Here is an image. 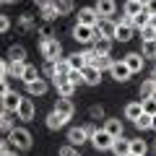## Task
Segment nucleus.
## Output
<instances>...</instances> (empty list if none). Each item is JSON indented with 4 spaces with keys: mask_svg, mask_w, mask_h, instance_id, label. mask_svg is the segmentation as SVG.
Masks as SVG:
<instances>
[{
    "mask_svg": "<svg viewBox=\"0 0 156 156\" xmlns=\"http://www.w3.org/2000/svg\"><path fill=\"white\" fill-rule=\"evenodd\" d=\"M8 140H11V148H16V151H29L31 143H34L31 133H29L26 128H13L11 133H8Z\"/></svg>",
    "mask_w": 156,
    "mask_h": 156,
    "instance_id": "obj_1",
    "label": "nucleus"
},
{
    "mask_svg": "<svg viewBox=\"0 0 156 156\" xmlns=\"http://www.w3.org/2000/svg\"><path fill=\"white\" fill-rule=\"evenodd\" d=\"M39 50H42V57H44L47 62H57L60 55H62V44L57 42V39H47V42H42Z\"/></svg>",
    "mask_w": 156,
    "mask_h": 156,
    "instance_id": "obj_2",
    "label": "nucleus"
},
{
    "mask_svg": "<svg viewBox=\"0 0 156 156\" xmlns=\"http://www.w3.org/2000/svg\"><path fill=\"white\" fill-rule=\"evenodd\" d=\"M89 140H91V146H94L96 151H109V148H112V140H115V138H112V135L107 133L104 128H101V130L96 128L94 133H91V138H89Z\"/></svg>",
    "mask_w": 156,
    "mask_h": 156,
    "instance_id": "obj_3",
    "label": "nucleus"
},
{
    "mask_svg": "<svg viewBox=\"0 0 156 156\" xmlns=\"http://www.w3.org/2000/svg\"><path fill=\"white\" fill-rule=\"evenodd\" d=\"M73 39H76V42H81V44H94L96 31H94V26H83V23H76V26H73Z\"/></svg>",
    "mask_w": 156,
    "mask_h": 156,
    "instance_id": "obj_4",
    "label": "nucleus"
},
{
    "mask_svg": "<svg viewBox=\"0 0 156 156\" xmlns=\"http://www.w3.org/2000/svg\"><path fill=\"white\" fill-rule=\"evenodd\" d=\"M109 73H112V78H115L117 83H125L133 73H130V68L125 65V60H115L112 62V68H109Z\"/></svg>",
    "mask_w": 156,
    "mask_h": 156,
    "instance_id": "obj_5",
    "label": "nucleus"
},
{
    "mask_svg": "<svg viewBox=\"0 0 156 156\" xmlns=\"http://www.w3.org/2000/svg\"><path fill=\"white\" fill-rule=\"evenodd\" d=\"M34 112H37V109H34V101L21 96V104H18V109H16V117H18V120H23V122H31V120H34Z\"/></svg>",
    "mask_w": 156,
    "mask_h": 156,
    "instance_id": "obj_6",
    "label": "nucleus"
},
{
    "mask_svg": "<svg viewBox=\"0 0 156 156\" xmlns=\"http://www.w3.org/2000/svg\"><path fill=\"white\" fill-rule=\"evenodd\" d=\"M133 34H135V29L130 26V23H117L112 42H120V44H125V42H130V39H133Z\"/></svg>",
    "mask_w": 156,
    "mask_h": 156,
    "instance_id": "obj_7",
    "label": "nucleus"
},
{
    "mask_svg": "<svg viewBox=\"0 0 156 156\" xmlns=\"http://www.w3.org/2000/svg\"><path fill=\"white\" fill-rule=\"evenodd\" d=\"M99 13H96V8H81V11H78V23H83V26H96V23H99Z\"/></svg>",
    "mask_w": 156,
    "mask_h": 156,
    "instance_id": "obj_8",
    "label": "nucleus"
},
{
    "mask_svg": "<svg viewBox=\"0 0 156 156\" xmlns=\"http://www.w3.org/2000/svg\"><path fill=\"white\" fill-rule=\"evenodd\" d=\"M18 104H21V94H16V91H8V94L0 99V107H3V112H11V115H16Z\"/></svg>",
    "mask_w": 156,
    "mask_h": 156,
    "instance_id": "obj_9",
    "label": "nucleus"
},
{
    "mask_svg": "<svg viewBox=\"0 0 156 156\" xmlns=\"http://www.w3.org/2000/svg\"><path fill=\"white\" fill-rule=\"evenodd\" d=\"M89 140V133H86V128L81 125V128H70L68 130V143L76 146V148H81V146Z\"/></svg>",
    "mask_w": 156,
    "mask_h": 156,
    "instance_id": "obj_10",
    "label": "nucleus"
},
{
    "mask_svg": "<svg viewBox=\"0 0 156 156\" xmlns=\"http://www.w3.org/2000/svg\"><path fill=\"white\" fill-rule=\"evenodd\" d=\"M115 26H117V23L112 21V18H99V23L94 26V31H96V37L112 39V37H115Z\"/></svg>",
    "mask_w": 156,
    "mask_h": 156,
    "instance_id": "obj_11",
    "label": "nucleus"
},
{
    "mask_svg": "<svg viewBox=\"0 0 156 156\" xmlns=\"http://www.w3.org/2000/svg\"><path fill=\"white\" fill-rule=\"evenodd\" d=\"M57 89V96H62V99H73V94H76V86L68 81V78H55L52 81Z\"/></svg>",
    "mask_w": 156,
    "mask_h": 156,
    "instance_id": "obj_12",
    "label": "nucleus"
},
{
    "mask_svg": "<svg viewBox=\"0 0 156 156\" xmlns=\"http://www.w3.org/2000/svg\"><path fill=\"white\" fill-rule=\"evenodd\" d=\"M94 8H96V13H99L101 18H112L117 13V3L115 0H96Z\"/></svg>",
    "mask_w": 156,
    "mask_h": 156,
    "instance_id": "obj_13",
    "label": "nucleus"
},
{
    "mask_svg": "<svg viewBox=\"0 0 156 156\" xmlns=\"http://www.w3.org/2000/svg\"><path fill=\"white\" fill-rule=\"evenodd\" d=\"M81 73H83V83H86V86H99V83H101V70H99V68L86 65Z\"/></svg>",
    "mask_w": 156,
    "mask_h": 156,
    "instance_id": "obj_14",
    "label": "nucleus"
},
{
    "mask_svg": "<svg viewBox=\"0 0 156 156\" xmlns=\"http://www.w3.org/2000/svg\"><path fill=\"white\" fill-rule=\"evenodd\" d=\"M112 154L115 156H130V138H125V135H120V138L112 140Z\"/></svg>",
    "mask_w": 156,
    "mask_h": 156,
    "instance_id": "obj_15",
    "label": "nucleus"
},
{
    "mask_svg": "<svg viewBox=\"0 0 156 156\" xmlns=\"http://www.w3.org/2000/svg\"><path fill=\"white\" fill-rule=\"evenodd\" d=\"M44 122H47V128H50V130H60V128H65V125H68V117H65V115H60L57 109H52L50 115H47Z\"/></svg>",
    "mask_w": 156,
    "mask_h": 156,
    "instance_id": "obj_16",
    "label": "nucleus"
},
{
    "mask_svg": "<svg viewBox=\"0 0 156 156\" xmlns=\"http://www.w3.org/2000/svg\"><path fill=\"white\" fill-rule=\"evenodd\" d=\"M122 60H125V65L130 68V73H140L143 70V55H140V52H128Z\"/></svg>",
    "mask_w": 156,
    "mask_h": 156,
    "instance_id": "obj_17",
    "label": "nucleus"
},
{
    "mask_svg": "<svg viewBox=\"0 0 156 156\" xmlns=\"http://www.w3.org/2000/svg\"><path fill=\"white\" fill-rule=\"evenodd\" d=\"M47 89H50V83H47V78H37V81H31V83H26V91L31 96H44Z\"/></svg>",
    "mask_w": 156,
    "mask_h": 156,
    "instance_id": "obj_18",
    "label": "nucleus"
},
{
    "mask_svg": "<svg viewBox=\"0 0 156 156\" xmlns=\"http://www.w3.org/2000/svg\"><path fill=\"white\" fill-rule=\"evenodd\" d=\"M104 130L112 135V138H120L122 130H125V128H122V120H120V117H109V120L104 122Z\"/></svg>",
    "mask_w": 156,
    "mask_h": 156,
    "instance_id": "obj_19",
    "label": "nucleus"
},
{
    "mask_svg": "<svg viewBox=\"0 0 156 156\" xmlns=\"http://www.w3.org/2000/svg\"><path fill=\"white\" fill-rule=\"evenodd\" d=\"M55 109L60 112V115H65L68 120H73V115H76V107H73V101H70V99H62V96L55 101Z\"/></svg>",
    "mask_w": 156,
    "mask_h": 156,
    "instance_id": "obj_20",
    "label": "nucleus"
},
{
    "mask_svg": "<svg viewBox=\"0 0 156 156\" xmlns=\"http://www.w3.org/2000/svg\"><path fill=\"white\" fill-rule=\"evenodd\" d=\"M91 50H94L96 55H109V52H112V39L96 37V39H94V44H91Z\"/></svg>",
    "mask_w": 156,
    "mask_h": 156,
    "instance_id": "obj_21",
    "label": "nucleus"
},
{
    "mask_svg": "<svg viewBox=\"0 0 156 156\" xmlns=\"http://www.w3.org/2000/svg\"><path fill=\"white\" fill-rule=\"evenodd\" d=\"M130 154L146 156V154H148V143H146L143 138H130Z\"/></svg>",
    "mask_w": 156,
    "mask_h": 156,
    "instance_id": "obj_22",
    "label": "nucleus"
},
{
    "mask_svg": "<svg viewBox=\"0 0 156 156\" xmlns=\"http://www.w3.org/2000/svg\"><path fill=\"white\" fill-rule=\"evenodd\" d=\"M148 21H151V13L146 11V8L140 13H135V16H130V26H133V29H143Z\"/></svg>",
    "mask_w": 156,
    "mask_h": 156,
    "instance_id": "obj_23",
    "label": "nucleus"
},
{
    "mask_svg": "<svg viewBox=\"0 0 156 156\" xmlns=\"http://www.w3.org/2000/svg\"><path fill=\"white\" fill-rule=\"evenodd\" d=\"M140 99H148V96H156V81L154 78H146L143 83H140Z\"/></svg>",
    "mask_w": 156,
    "mask_h": 156,
    "instance_id": "obj_24",
    "label": "nucleus"
},
{
    "mask_svg": "<svg viewBox=\"0 0 156 156\" xmlns=\"http://www.w3.org/2000/svg\"><path fill=\"white\" fill-rule=\"evenodd\" d=\"M65 60H68V65H70V70H83L86 68V60H83L81 52H73V55H68Z\"/></svg>",
    "mask_w": 156,
    "mask_h": 156,
    "instance_id": "obj_25",
    "label": "nucleus"
},
{
    "mask_svg": "<svg viewBox=\"0 0 156 156\" xmlns=\"http://www.w3.org/2000/svg\"><path fill=\"white\" fill-rule=\"evenodd\" d=\"M8 57L23 62V60H26V47H23V44H11V47H8Z\"/></svg>",
    "mask_w": 156,
    "mask_h": 156,
    "instance_id": "obj_26",
    "label": "nucleus"
},
{
    "mask_svg": "<svg viewBox=\"0 0 156 156\" xmlns=\"http://www.w3.org/2000/svg\"><path fill=\"white\" fill-rule=\"evenodd\" d=\"M52 5H55L57 16H68V13H73V0H52Z\"/></svg>",
    "mask_w": 156,
    "mask_h": 156,
    "instance_id": "obj_27",
    "label": "nucleus"
},
{
    "mask_svg": "<svg viewBox=\"0 0 156 156\" xmlns=\"http://www.w3.org/2000/svg\"><path fill=\"white\" fill-rule=\"evenodd\" d=\"M23 68H26V62L8 60V76H13V78H21V76H23Z\"/></svg>",
    "mask_w": 156,
    "mask_h": 156,
    "instance_id": "obj_28",
    "label": "nucleus"
},
{
    "mask_svg": "<svg viewBox=\"0 0 156 156\" xmlns=\"http://www.w3.org/2000/svg\"><path fill=\"white\" fill-rule=\"evenodd\" d=\"M140 112H143V104H140V99H138V101H130V104L125 107V117H128V120H135Z\"/></svg>",
    "mask_w": 156,
    "mask_h": 156,
    "instance_id": "obj_29",
    "label": "nucleus"
},
{
    "mask_svg": "<svg viewBox=\"0 0 156 156\" xmlns=\"http://www.w3.org/2000/svg\"><path fill=\"white\" fill-rule=\"evenodd\" d=\"M68 73H70V65H68V60H57L55 62V78H68ZM55 78H52V81H55Z\"/></svg>",
    "mask_w": 156,
    "mask_h": 156,
    "instance_id": "obj_30",
    "label": "nucleus"
},
{
    "mask_svg": "<svg viewBox=\"0 0 156 156\" xmlns=\"http://www.w3.org/2000/svg\"><path fill=\"white\" fill-rule=\"evenodd\" d=\"M133 125H135L138 130H151V115H146V112H140V115H138V117L133 120Z\"/></svg>",
    "mask_w": 156,
    "mask_h": 156,
    "instance_id": "obj_31",
    "label": "nucleus"
},
{
    "mask_svg": "<svg viewBox=\"0 0 156 156\" xmlns=\"http://www.w3.org/2000/svg\"><path fill=\"white\" fill-rule=\"evenodd\" d=\"M112 62H115V60H112L109 55H96V60H94V68H99V70L104 73V70H109V68H112Z\"/></svg>",
    "mask_w": 156,
    "mask_h": 156,
    "instance_id": "obj_32",
    "label": "nucleus"
},
{
    "mask_svg": "<svg viewBox=\"0 0 156 156\" xmlns=\"http://www.w3.org/2000/svg\"><path fill=\"white\" fill-rule=\"evenodd\" d=\"M37 34L42 37V42H47V39H55V29H52V23H47V21L37 29Z\"/></svg>",
    "mask_w": 156,
    "mask_h": 156,
    "instance_id": "obj_33",
    "label": "nucleus"
},
{
    "mask_svg": "<svg viewBox=\"0 0 156 156\" xmlns=\"http://www.w3.org/2000/svg\"><path fill=\"white\" fill-rule=\"evenodd\" d=\"M122 11H125V16H135V13L143 11V3H138V0H128Z\"/></svg>",
    "mask_w": 156,
    "mask_h": 156,
    "instance_id": "obj_34",
    "label": "nucleus"
},
{
    "mask_svg": "<svg viewBox=\"0 0 156 156\" xmlns=\"http://www.w3.org/2000/svg\"><path fill=\"white\" fill-rule=\"evenodd\" d=\"M37 78H39V70H37L34 65H26V68H23V76H21L23 83H31V81H37Z\"/></svg>",
    "mask_w": 156,
    "mask_h": 156,
    "instance_id": "obj_35",
    "label": "nucleus"
},
{
    "mask_svg": "<svg viewBox=\"0 0 156 156\" xmlns=\"http://www.w3.org/2000/svg\"><path fill=\"white\" fill-rule=\"evenodd\" d=\"M39 13H42V18H44L47 23H52V21L57 18V11H55V5H52V3H50V5H44V8H39Z\"/></svg>",
    "mask_w": 156,
    "mask_h": 156,
    "instance_id": "obj_36",
    "label": "nucleus"
},
{
    "mask_svg": "<svg viewBox=\"0 0 156 156\" xmlns=\"http://www.w3.org/2000/svg\"><path fill=\"white\" fill-rule=\"evenodd\" d=\"M138 31H140V39H143V42H148V39H156V26H154V23H146V26L143 29H138Z\"/></svg>",
    "mask_w": 156,
    "mask_h": 156,
    "instance_id": "obj_37",
    "label": "nucleus"
},
{
    "mask_svg": "<svg viewBox=\"0 0 156 156\" xmlns=\"http://www.w3.org/2000/svg\"><path fill=\"white\" fill-rule=\"evenodd\" d=\"M140 55H143V57H156V39L143 42V50H140Z\"/></svg>",
    "mask_w": 156,
    "mask_h": 156,
    "instance_id": "obj_38",
    "label": "nucleus"
},
{
    "mask_svg": "<svg viewBox=\"0 0 156 156\" xmlns=\"http://www.w3.org/2000/svg\"><path fill=\"white\" fill-rule=\"evenodd\" d=\"M140 104H143V112H146V115H151V117L156 115V96H148V99H140Z\"/></svg>",
    "mask_w": 156,
    "mask_h": 156,
    "instance_id": "obj_39",
    "label": "nucleus"
},
{
    "mask_svg": "<svg viewBox=\"0 0 156 156\" xmlns=\"http://www.w3.org/2000/svg\"><path fill=\"white\" fill-rule=\"evenodd\" d=\"M13 128H16V125H13V120H11L8 115H3V117H0V133H11Z\"/></svg>",
    "mask_w": 156,
    "mask_h": 156,
    "instance_id": "obj_40",
    "label": "nucleus"
},
{
    "mask_svg": "<svg viewBox=\"0 0 156 156\" xmlns=\"http://www.w3.org/2000/svg\"><path fill=\"white\" fill-rule=\"evenodd\" d=\"M68 81H70V83L78 89V86L83 83V73H81V70H70V73H68Z\"/></svg>",
    "mask_w": 156,
    "mask_h": 156,
    "instance_id": "obj_41",
    "label": "nucleus"
},
{
    "mask_svg": "<svg viewBox=\"0 0 156 156\" xmlns=\"http://www.w3.org/2000/svg\"><path fill=\"white\" fill-rule=\"evenodd\" d=\"M60 156H81V151H78L76 146L68 143V146H62V148H60Z\"/></svg>",
    "mask_w": 156,
    "mask_h": 156,
    "instance_id": "obj_42",
    "label": "nucleus"
},
{
    "mask_svg": "<svg viewBox=\"0 0 156 156\" xmlns=\"http://www.w3.org/2000/svg\"><path fill=\"white\" fill-rule=\"evenodd\" d=\"M89 115L94 117V120H99V117H104V107H101V104H94V107L89 109Z\"/></svg>",
    "mask_w": 156,
    "mask_h": 156,
    "instance_id": "obj_43",
    "label": "nucleus"
},
{
    "mask_svg": "<svg viewBox=\"0 0 156 156\" xmlns=\"http://www.w3.org/2000/svg\"><path fill=\"white\" fill-rule=\"evenodd\" d=\"M8 29H11V18H8L5 13H0V34H5Z\"/></svg>",
    "mask_w": 156,
    "mask_h": 156,
    "instance_id": "obj_44",
    "label": "nucleus"
},
{
    "mask_svg": "<svg viewBox=\"0 0 156 156\" xmlns=\"http://www.w3.org/2000/svg\"><path fill=\"white\" fill-rule=\"evenodd\" d=\"M81 55H83L86 65H94V60H96V52H94V50H83V52H81Z\"/></svg>",
    "mask_w": 156,
    "mask_h": 156,
    "instance_id": "obj_45",
    "label": "nucleus"
},
{
    "mask_svg": "<svg viewBox=\"0 0 156 156\" xmlns=\"http://www.w3.org/2000/svg\"><path fill=\"white\" fill-rule=\"evenodd\" d=\"M42 73H44V78H50V81H52V78H55V62H47Z\"/></svg>",
    "mask_w": 156,
    "mask_h": 156,
    "instance_id": "obj_46",
    "label": "nucleus"
},
{
    "mask_svg": "<svg viewBox=\"0 0 156 156\" xmlns=\"http://www.w3.org/2000/svg\"><path fill=\"white\" fill-rule=\"evenodd\" d=\"M21 29H34V21H31L29 13H23V16H21Z\"/></svg>",
    "mask_w": 156,
    "mask_h": 156,
    "instance_id": "obj_47",
    "label": "nucleus"
},
{
    "mask_svg": "<svg viewBox=\"0 0 156 156\" xmlns=\"http://www.w3.org/2000/svg\"><path fill=\"white\" fill-rule=\"evenodd\" d=\"M11 91V86H8V78H0V99Z\"/></svg>",
    "mask_w": 156,
    "mask_h": 156,
    "instance_id": "obj_48",
    "label": "nucleus"
},
{
    "mask_svg": "<svg viewBox=\"0 0 156 156\" xmlns=\"http://www.w3.org/2000/svg\"><path fill=\"white\" fill-rule=\"evenodd\" d=\"M143 8L151 13V16H156V0H146V3H143Z\"/></svg>",
    "mask_w": 156,
    "mask_h": 156,
    "instance_id": "obj_49",
    "label": "nucleus"
},
{
    "mask_svg": "<svg viewBox=\"0 0 156 156\" xmlns=\"http://www.w3.org/2000/svg\"><path fill=\"white\" fill-rule=\"evenodd\" d=\"M5 151H11V140H8V138H0V156L5 154Z\"/></svg>",
    "mask_w": 156,
    "mask_h": 156,
    "instance_id": "obj_50",
    "label": "nucleus"
},
{
    "mask_svg": "<svg viewBox=\"0 0 156 156\" xmlns=\"http://www.w3.org/2000/svg\"><path fill=\"white\" fill-rule=\"evenodd\" d=\"M0 78H8V62L0 60Z\"/></svg>",
    "mask_w": 156,
    "mask_h": 156,
    "instance_id": "obj_51",
    "label": "nucleus"
},
{
    "mask_svg": "<svg viewBox=\"0 0 156 156\" xmlns=\"http://www.w3.org/2000/svg\"><path fill=\"white\" fill-rule=\"evenodd\" d=\"M34 3H37V8H44V5H50L52 0H34Z\"/></svg>",
    "mask_w": 156,
    "mask_h": 156,
    "instance_id": "obj_52",
    "label": "nucleus"
},
{
    "mask_svg": "<svg viewBox=\"0 0 156 156\" xmlns=\"http://www.w3.org/2000/svg\"><path fill=\"white\" fill-rule=\"evenodd\" d=\"M3 156H18V154H16V148H11V151H5Z\"/></svg>",
    "mask_w": 156,
    "mask_h": 156,
    "instance_id": "obj_53",
    "label": "nucleus"
},
{
    "mask_svg": "<svg viewBox=\"0 0 156 156\" xmlns=\"http://www.w3.org/2000/svg\"><path fill=\"white\" fill-rule=\"evenodd\" d=\"M151 130H156V115L151 117Z\"/></svg>",
    "mask_w": 156,
    "mask_h": 156,
    "instance_id": "obj_54",
    "label": "nucleus"
},
{
    "mask_svg": "<svg viewBox=\"0 0 156 156\" xmlns=\"http://www.w3.org/2000/svg\"><path fill=\"white\" fill-rule=\"evenodd\" d=\"M16 3H18V0H8V5H16Z\"/></svg>",
    "mask_w": 156,
    "mask_h": 156,
    "instance_id": "obj_55",
    "label": "nucleus"
},
{
    "mask_svg": "<svg viewBox=\"0 0 156 156\" xmlns=\"http://www.w3.org/2000/svg\"><path fill=\"white\" fill-rule=\"evenodd\" d=\"M0 5H8V0H0Z\"/></svg>",
    "mask_w": 156,
    "mask_h": 156,
    "instance_id": "obj_56",
    "label": "nucleus"
},
{
    "mask_svg": "<svg viewBox=\"0 0 156 156\" xmlns=\"http://www.w3.org/2000/svg\"><path fill=\"white\" fill-rule=\"evenodd\" d=\"M3 115H5V112H3V107H0V117H3Z\"/></svg>",
    "mask_w": 156,
    "mask_h": 156,
    "instance_id": "obj_57",
    "label": "nucleus"
},
{
    "mask_svg": "<svg viewBox=\"0 0 156 156\" xmlns=\"http://www.w3.org/2000/svg\"><path fill=\"white\" fill-rule=\"evenodd\" d=\"M154 151H156V140H154Z\"/></svg>",
    "mask_w": 156,
    "mask_h": 156,
    "instance_id": "obj_58",
    "label": "nucleus"
},
{
    "mask_svg": "<svg viewBox=\"0 0 156 156\" xmlns=\"http://www.w3.org/2000/svg\"><path fill=\"white\" fill-rule=\"evenodd\" d=\"M138 3H146V0H138Z\"/></svg>",
    "mask_w": 156,
    "mask_h": 156,
    "instance_id": "obj_59",
    "label": "nucleus"
},
{
    "mask_svg": "<svg viewBox=\"0 0 156 156\" xmlns=\"http://www.w3.org/2000/svg\"><path fill=\"white\" fill-rule=\"evenodd\" d=\"M130 156H135V154H130Z\"/></svg>",
    "mask_w": 156,
    "mask_h": 156,
    "instance_id": "obj_60",
    "label": "nucleus"
}]
</instances>
